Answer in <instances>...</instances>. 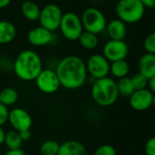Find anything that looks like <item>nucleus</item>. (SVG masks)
Wrapping results in <instances>:
<instances>
[{
    "label": "nucleus",
    "instance_id": "29",
    "mask_svg": "<svg viewBox=\"0 0 155 155\" xmlns=\"http://www.w3.org/2000/svg\"><path fill=\"white\" fill-rule=\"evenodd\" d=\"M8 115H9L8 107L0 103V126L1 127L8 120Z\"/></svg>",
    "mask_w": 155,
    "mask_h": 155
},
{
    "label": "nucleus",
    "instance_id": "11",
    "mask_svg": "<svg viewBox=\"0 0 155 155\" xmlns=\"http://www.w3.org/2000/svg\"><path fill=\"white\" fill-rule=\"evenodd\" d=\"M8 121L13 130L18 132L30 130L32 126V118L30 114L22 108H15L9 110Z\"/></svg>",
    "mask_w": 155,
    "mask_h": 155
},
{
    "label": "nucleus",
    "instance_id": "37",
    "mask_svg": "<svg viewBox=\"0 0 155 155\" xmlns=\"http://www.w3.org/2000/svg\"><path fill=\"white\" fill-rule=\"evenodd\" d=\"M153 33L155 34V26H154V28H153Z\"/></svg>",
    "mask_w": 155,
    "mask_h": 155
},
{
    "label": "nucleus",
    "instance_id": "8",
    "mask_svg": "<svg viewBox=\"0 0 155 155\" xmlns=\"http://www.w3.org/2000/svg\"><path fill=\"white\" fill-rule=\"evenodd\" d=\"M110 66V63L102 54H94L91 56L86 62L88 75L92 77L94 80L109 77Z\"/></svg>",
    "mask_w": 155,
    "mask_h": 155
},
{
    "label": "nucleus",
    "instance_id": "14",
    "mask_svg": "<svg viewBox=\"0 0 155 155\" xmlns=\"http://www.w3.org/2000/svg\"><path fill=\"white\" fill-rule=\"evenodd\" d=\"M58 155H88L86 147L80 141L69 140L59 145Z\"/></svg>",
    "mask_w": 155,
    "mask_h": 155
},
{
    "label": "nucleus",
    "instance_id": "38",
    "mask_svg": "<svg viewBox=\"0 0 155 155\" xmlns=\"http://www.w3.org/2000/svg\"><path fill=\"white\" fill-rule=\"evenodd\" d=\"M0 52H1V45H0Z\"/></svg>",
    "mask_w": 155,
    "mask_h": 155
},
{
    "label": "nucleus",
    "instance_id": "16",
    "mask_svg": "<svg viewBox=\"0 0 155 155\" xmlns=\"http://www.w3.org/2000/svg\"><path fill=\"white\" fill-rule=\"evenodd\" d=\"M107 33L112 40H124L127 33L126 25L121 20L113 19L107 26Z\"/></svg>",
    "mask_w": 155,
    "mask_h": 155
},
{
    "label": "nucleus",
    "instance_id": "31",
    "mask_svg": "<svg viewBox=\"0 0 155 155\" xmlns=\"http://www.w3.org/2000/svg\"><path fill=\"white\" fill-rule=\"evenodd\" d=\"M19 134H20L21 140H22L23 141H27V140H28L31 138V132H30V130H27L20 131V132H19Z\"/></svg>",
    "mask_w": 155,
    "mask_h": 155
},
{
    "label": "nucleus",
    "instance_id": "39",
    "mask_svg": "<svg viewBox=\"0 0 155 155\" xmlns=\"http://www.w3.org/2000/svg\"><path fill=\"white\" fill-rule=\"evenodd\" d=\"M115 1H120V0H115Z\"/></svg>",
    "mask_w": 155,
    "mask_h": 155
},
{
    "label": "nucleus",
    "instance_id": "17",
    "mask_svg": "<svg viewBox=\"0 0 155 155\" xmlns=\"http://www.w3.org/2000/svg\"><path fill=\"white\" fill-rule=\"evenodd\" d=\"M17 36V28L13 23L8 20L0 21V45L12 42Z\"/></svg>",
    "mask_w": 155,
    "mask_h": 155
},
{
    "label": "nucleus",
    "instance_id": "3",
    "mask_svg": "<svg viewBox=\"0 0 155 155\" xmlns=\"http://www.w3.org/2000/svg\"><path fill=\"white\" fill-rule=\"evenodd\" d=\"M119 96L117 83L111 78L106 77L94 81L91 87V97L96 104L110 107L117 101Z\"/></svg>",
    "mask_w": 155,
    "mask_h": 155
},
{
    "label": "nucleus",
    "instance_id": "12",
    "mask_svg": "<svg viewBox=\"0 0 155 155\" xmlns=\"http://www.w3.org/2000/svg\"><path fill=\"white\" fill-rule=\"evenodd\" d=\"M153 94L149 89L135 91L129 98L130 107L137 111H144L151 107Z\"/></svg>",
    "mask_w": 155,
    "mask_h": 155
},
{
    "label": "nucleus",
    "instance_id": "26",
    "mask_svg": "<svg viewBox=\"0 0 155 155\" xmlns=\"http://www.w3.org/2000/svg\"><path fill=\"white\" fill-rule=\"evenodd\" d=\"M93 155H117V151L112 145L102 144L95 150Z\"/></svg>",
    "mask_w": 155,
    "mask_h": 155
},
{
    "label": "nucleus",
    "instance_id": "22",
    "mask_svg": "<svg viewBox=\"0 0 155 155\" xmlns=\"http://www.w3.org/2000/svg\"><path fill=\"white\" fill-rule=\"evenodd\" d=\"M22 143H23V140H21V137H20V134L18 131L12 130L6 132L4 144H6V146L8 148V150L21 149Z\"/></svg>",
    "mask_w": 155,
    "mask_h": 155
},
{
    "label": "nucleus",
    "instance_id": "35",
    "mask_svg": "<svg viewBox=\"0 0 155 155\" xmlns=\"http://www.w3.org/2000/svg\"><path fill=\"white\" fill-rule=\"evenodd\" d=\"M10 2H11V0H0V9L8 7Z\"/></svg>",
    "mask_w": 155,
    "mask_h": 155
},
{
    "label": "nucleus",
    "instance_id": "25",
    "mask_svg": "<svg viewBox=\"0 0 155 155\" xmlns=\"http://www.w3.org/2000/svg\"><path fill=\"white\" fill-rule=\"evenodd\" d=\"M148 79L145 78L143 75H141L140 73H136L134 74L131 78H130V81L132 84V87L135 91H140V90H143L146 89L148 86Z\"/></svg>",
    "mask_w": 155,
    "mask_h": 155
},
{
    "label": "nucleus",
    "instance_id": "28",
    "mask_svg": "<svg viewBox=\"0 0 155 155\" xmlns=\"http://www.w3.org/2000/svg\"><path fill=\"white\" fill-rule=\"evenodd\" d=\"M144 151L146 155H155V137H151L146 141Z\"/></svg>",
    "mask_w": 155,
    "mask_h": 155
},
{
    "label": "nucleus",
    "instance_id": "21",
    "mask_svg": "<svg viewBox=\"0 0 155 155\" xmlns=\"http://www.w3.org/2000/svg\"><path fill=\"white\" fill-rule=\"evenodd\" d=\"M18 100V93L13 88H5L0 91V103L9 107L14 105Z\"/></svg>",
    "mask_w": 155,
    "mask_h": 155
},
{
    "label": "nucleus",
    "instance_id": "34",
    "mask_svg": "<svg viewBox=\"0 0 155 155\" xmlns=\"http://www.w3.org/2000/svg\"><path fill=\"white\" fill-rule=\"evenodd\" d=\"M5 137H6V131L4 130V129L1 126H0V145L4 144Z\"/></svg>",
    "mask_w": 155,
    "mask_h": 155
},
{
    "label": "nucleus",
    "instance_id": "15",
    "mask_svg": "<svg viewBox=\"0 0 155 155\" xmlns=\"http://www.w3.org/2000/svg\"><path fill=\"white\" fill-rule=\"evenodd\" d=\"M139 73L148 80L155 76V54L145 53L139 59Z\"/></svg>",
    "mask_w": 155,
    "mask_h": 155
},
{
    "label": "nucleus",
    "instance_id": "18",
    "mask_svg": "<svg viewBox=\"0 0 155 155\" xmlns=\"http://www.w3.org/2000/svg\"><path fill=\"white\" fill-rule=\"evenodd\" d=\"M21 13L29 21L38 20L40 15V8L37 3L31 0H26L21 4Z\"/></svg>",
    "mask_w": 155,
    "mask_h": 155
},
{
    "label": "nucleus",
    "instance_id": "13",
    "mask_svg": "<svg viewBox=\"0 0 155 155\" xmlns=\"http://www.w3.org/2000/svg\"><path fill=\"white\" fill-rule=\"evenodd\" d=\"M52 32L40 26L30 29L28 33V41L34 47L47 46L52 41Z\"/></svg>",
    "mask_w": 155,
    "mask_h": 155
},
{
    "label": "nucleus",
    "instance_id": "30",
    "mask_svg": "<svg viewBox=\"0 0 155 155\" xmlns=\"http://www.w3.org/2000/svg\"><path fill=\"white\" fill-rule=\"evenodd\" d=\"M140 2L145 8H155V0H140Z\"/></svg>",
    "mask_w": 155,
    "mask_h": 155
},
{
    "label": "nucleus",
    "instance_id": "6",
    "mask_svg": "<svg viewBox=\"0 0 155 155\" xmlns=\"http://www.w3.org/2000/svg\"><path fill=\"white\" fill-rule=\"evenodd\" d=\"M59 29L66 39L70 41L78 40L83 32L81 18L73 12H67L63 14Z\"/></svg>",
    "mask_w": 155,
    "mask_h": 155
},
{
    "label": "nucleus",
    "instance_id": "2",
    "mask_svg": "<svg viewBox=\"0 0 155 155\" xmlns=\"http://www.w3.org/2000/svg\"><path fill=\"white\" fill-rule=\"evenodd\" d=\"M42 67L43 64L39 55L30 49L21 51L14 62L16 75L25 81H35L43 69Z\"/></svg>",
    "mask_w": 155,
    "mask_h": 155
},
{
    "label": "nucleus",
    "instance_id": "5",
    "mask_svg": "<svg viewBox=\"0 0 155 155\" xmlns=\"http://www.w3.org/2000/svg\"><path fill=\"white\" fill-rule=\"evenodd\" d=\"M81 19L83 29L95 35L101 33L107 26V21L104 14L96 8H89L85 9Z\"/></svg>",
    "mask_w": 155,
    "mask_h": 155
},
{
    "label": "nucleus",
    "instance_id": "27",
    "mask_svg": "<svg viewBox=\"0 0 155 155\" xmlns=\"http://www.w3.org/2000/svg\"><path fill=\"white\" fill-rule=\"evenodd\" d=\"M144 49L146 50V53L150 54H155V34L151 33L146 37L143 42Z\"/></svg>",
    "mask_w": 155,
    "mask_h": 155
},
{
    "label": "nucleus",
    "instance_id": "9",
    "mask_svg": "<svg viewBox=\"0 0 155 155\" xmlns=\"http://www.w3.org/2000/svg\"><path fill=\"white\" fill-rule=\"evenodd\" d=\"M35 81L38 89L46 94L55 93L61 87L56 71L49 68L42 69Z\"/></svg>",
    "mask_w": 155,
    "mask_h": 155
},
{
    "label": "nucleus",
    "instance_id": "33",
    "mask_svg": "<svg viewBox=\"0 0 155 155\" xmlns=\"http://www.w3.org/2000/svg\"><path fill=\"white\" fill-rule=\"evenodd\" d=\"M4 155H26V154L23 150L18 149V150H8Z\"/></svg>",
    "mask_w": 155,
    "mask_h": 155
},
{
    "label": "nucleus",
    "instance_id": "7",
    "mask_svg": "<svg viewBox=\"0 0 155 155\" xmlns=\"http://www.w3.org/2000/svg\"><path fill=\"white\" fill-rule=\"evenodd\" d=\"M62 10L56 4H48L40 10L38 21L40 27L53 32L59 28L62 19Z\"/></svg>",
    "mask_w": 155,
    "mask_h": 155
},
{
    "label": "nucleus",
    "instance_id": "10",
    "mask_svg": "<svg viewBox=\"0 0 155 155\" xmlns=\"http://www.w3.org/2000/svg\"><path fill=\"white\" fill-rule=\"evenodd\" d=\"M129 53V48L124 40H112L110 39L105 43L102 55L110 62L125 59Z\"/></svg>",
    "mask_w": 155,
    "mask_h": 155
},
{
    "label": "nucleus",
    "instance_id": "4",
    "mask_svg": "<svg viewBox=\"0 0 155 155\" xmlns=\"http://www.w3.org/2000/svg\"><path fill=\"white\" fill-rule=\"evenodd\" d=\"M116 13L122 22L134 24L143 18L145 8L140 0H120L116 6Z\"/></svg>",
    "mask_w": 155,
    "mask_h": 155
},
{
    "label": "nucleus",
    "instance_id": "1",
    "mask_svg": "<svg viewBox=\"0 0 155 155\" xmlns=\"http://www.w3.org/2000/svg\"><path fill=\"white\" fill-rule=\"evenodd\" d=\"M55 71L60 86L70 91L82 87L88 78L86 62L78 56H68L62 58Z\"/></svg>",
    "mask_w": 155,
    "mask_h": 155
},
{
    "label": "nucleus",
    "instance_id": "20",
    "mask_svg": "<svg viewBox=\"0 0 155 155\" xmlns=\"http://www.w3.org/2000/svg\"><path fill=\"white\" fill-rule=\"evenodd\" d=\"M78 40L82 48L88 50H92L99 45V38L97 35L87 31H83Z\"/></svg>",
    "mask_w": 155,
    "mask_h": 155
},
{
    "label": "nucleus",
    "instance_id": "23",
    "mask_svg": "<svg viewBox=\"0 0 155 155\" xmlns=\"http://www.w3.org/2000/svg\"><path fill=\"white\" fill-rule=\"evenodd\" d=\"M116 83H117L119 95L124 98H130V95L134 92V89L130 81V78L129 77L122 78V79H120L118 81H116Z\"/></svg>",
    "mask_w": 155,
    "mask_h": 155
},
{
    "label": "nucleus",
    "instance_id": "24",
    "mask_svg": "<svg viewBox=\"0 0 155 155\" xmlns=\"http://www.w3.org/2000/svg\"><path fill=\"white\" fill-rule=\"evenodd\" d=\"M59 143L54 140H45L40 146L41 155H58L59 150Z\"/></svg>",
    "mask_w": 155,
    "mask_h": 155
},
{
    "label": "nucleus",
    "instance_id": "36",
    "mask_svg": "<svg viewBox=\"0 0 155 155\" xmlns=\"http://www.w3.org/2000/svg\"><path fill=\"white\" fill-rule=\"evenodd\" d=\"M151 106H153L155 108V95H153V98H152V105Z\"/></svg>",
    "mask_w": 155,
    "mask_h": 155
},
{
    "label": "nucleus",
    "instance_id": "19",
    "mask_svg": "<svg viewBox=\"0 0 155 155\" xmlns=\"http://www.w3.org/2000/svg\"><path fill=\"white\" fill-rule=\"evenodd\" d=\"M130 72V65L126 59L118 60L110 63V73L117 79H122V78L128 77Z\"/></svg>",
    "mask_w": 155,
    "mask_h": 155
},
{
    "label": "nucleus",
    "instance_id": "32",
    "mask_svg": "<svg viewBox=\"0 0 155 155\" xmlns=\"http://www.w3.org/2000/svg\"><path fill=\"white\" fill-rule=\"evenodd\" d=\"M148 88L150 91V92L153 95H155V76L148 81Z\"/></svg>",
    "mask_w": 155,
    "mask_h": 155
}]
</instances>
